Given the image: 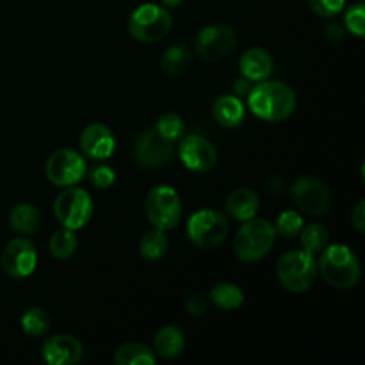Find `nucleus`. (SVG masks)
<instances>
[{
  "label": "nucleus",
  "mask_w": 365,
  "mask_h": 365,
  "mask_svg": "<svg viewBox=\"0 0 365 365\" xmlns=\"http://www.w3.org/2000/svg\"><path fill=\"white\" fill-rule=\"evenodd\" d=\"M239 70L250 82H260L273 73V57L264 48H248L239 59Z\"/></svg>",
  "instance_id": "f3484780"
},
{
  "label": "nucleus",
  "mask_w": 365,
  "mask_h": 365,
  "mask_svg": "<svg viewBox=\"0 0 365 365\" xmlns=\"http://www.w3.org/2000/svg\"><path fill=\"white\" fill-rule=\"evenodd\" d=\"M153 348H155V353L164 360H173L177 359L178 355H182L185 348V337L182 334L180 328L177 327H163L155 334V339H153Z\"/></svg>",
  "instance_id": "aec40b11"
},
{
  "label": "nucleus",
  "mask_w": 365,
  "mask_h": 365,
  "mask_svg": "<svg viewBox=\"0 0 365 365\" xmlns=\"http://www.w3.org/2000/svg\"><path fill=\"white\" fill-rule=\"evenodd\" d=\"M192 64V52L184 43L171 45L160 57V68L168 77H182Z\"/></svg>",
  "instance_id": "412c9836"
},
{
  "label": "nucleus",
  "mask_w": 365,
  "mask_h": 365,
  "mask_svg": "<svg viewBox=\"0 0 365 365\" xmlns=\"http://www.w3.org/2000/svg\"><path fill=\"white\" fill-rule=\"evenodd\" d=\"M53 214L61 227L68 230H81L93 216V200L88 191L81 187H64L53 202Z\"/></svg>",
  "instance_id": "423d86ee"
},
{
  "label": "nucleus",
  "mask_w": 365,
  "mask_h": 365,
  "mask_svg": "<svg viewBox=\"0 0 365 365\" xmlns=\"http://www.w3.org/2000/svg\"><path fill=\"white\" fill-rule=\"evenodd\" d=\"M180 159L187 170L207 173L217 163V153L212 143L202 135H187L180 143Z\"/></svg>",
  "instance_id": "4468645a"
},
{
  "label": "nucleus",
  "mask_w": 365,
  "mask_h": 365,
  "mask_svg": "<svg viewBox=\"0 0 365 365\" xmlns=\"http://www.w3.org/2000/svg\"><path fill=\"white\" fill-rule=\"evenodd\" d=\"M237 45V34L227 24H212L203 27L195 38V52L205 63H220L230 56Z\"/></svg>",
  "instance_id": "1a4fd4ad"
},
{
  "label": "nucleus",
  "mask_w": 365,
  "mask_h": 365,
  "mask_svg": "<svg viewBox=\"0 0 365 365\" xmlns=\"http://www.w3.org/2000/svg\"><path fill=\"white\" fill-rule=\"evenodd\" d=\"M277 277L287 291L294 294L307 292L317 278V260L307 250H291L277 264Z\"/></svg>",
  "instance_id": "20e7f679"
},
{
  "label": "nucleus",
  "mask_w": 365,
  "mask_h": 365,
  "mask_svg": "<svg viewBox=\"0 0 365 365\" xmlns=\"http://www.w3.org/2000/svg\"><path fill=\"white\" fill-rule=\"evenodd\" d=\"M299 241H302L303 250H307V252H323L328 242H330V232L321 223H310L307 227L303 225L302 232H299Z\"/></svg>",
  "instance_id": "bb28decb"
},
{
  "label": "nucleus",
  "mask_w": 365,
  "mask_h": 365,
  "mask_svg": "<svg viewBox=\"0 0 365 365\" xmlns=\"http://www.w3.org/2000/svg\"><path fill=\"white\" fill-rule=\"evenodd\" d=\"M160 2H163L166 7H170V9H175V7L180 6L184 0H160Z\"/></svg>",
  "instance_id": "58836bf2"
},
{
  "label": "nucleus",
  "mask_w": 365,
  "mask_h": 365,
  "mask_svg": "<svg viewBox=\"0 0 365 365\" xmlns=\"http://www.w3.org/2000/svg\"><path fill=\"white\" fill-rule=\"evenodd\" d=\"M317 273L328 285L335 289H351L362 277V266L359 257L346 245L327 246L317 260Z\"/></svg>",
  "instance_id": "f03ea898"
},
{
  "label": "nucleus",
  "mask_w": 365,
  "mask_h": 365,
  "mask_svg": "<svg viewBox=\"0 0 365 365\" xmlns=\"http://www.w3.org/2000/svg\"><path fill=\"white\" fill-rule=\"evenodd\" d=\"M20 323L27 335H31V337H41V335H45L48 331L52 319H50L48 312L45 309H41V307H32V309L25 310Z\"/></svg>",
  "instance_id": "cd10ccee"
},
{
  "label": "nucleus",
  "mask_w": 365,
  "mask_h": 365,
  "mask_svg": "<svg viewBox=\"0 0 365 365\" xmlns=\"http://www.w3.org/2000/svg\"><path fill=\"white\" fill-rule=\"evenodd\" d=\"M45 175L50 184L57 185V187L77 185L86 175L84 157L71 148L56 150L46 159Z\"/></svg>",
  "instance_id": "9b49d317"
},
{
  "label": "nucleus",
  "mask_w": 365,
  "mask_h": 365,
  "mask_svg": "<svg viewBox=\"0 0 365 365\" xmlns=\"http://www.w3.org/2000/svg\"><path fill=\"white\" fill-rule=\"evenodd\" d=\"M39 210L32 203H18L9 214V225L14 232L21 235H32L39 228Z\"/></svg>",
  "instance_id": "4be33fe9"
},
{
  "label": "nucleus",
  "mask_w": 365,
  "mask_h": 365,
  "mask_svg": "<svg viewBox=\"0 0 365 365\" xmlns=\"http://www.w3.org/2000/svg\"><path fill=\"white\" fill-rule=\"evenodd\" d=\"M116 139L113 130L103 123H89L81 134V150L93 160H106L113 155Z\"/></svg>",
  "instance_id": "dca6fc26"
},
{
  "label": "nucleus",
  "mask_w": 365,
  "mask_h": 365,
  "mask_svg": "<svg viewBox=\"0 0 365 365\" xmlns=\"http://www.w3.org/2000/svg\"><path fill=\"white\" fill-rule=\"evenodd\" d=\"M294 205L309 216H323L331 207V191L327 182L312 175L296 178L291 187Z\"/></svg>",
  "instance_id": "9d476101"
},
{
  "label": "nucleus",
  "mask_w": 365,
  "mask_h": 365,
  "mask_svg": "<svg viewBox=\"0 0 365 365\" xmlns=\"http://www.w3.org/2000/svg\"><path fill=\"white\" fill-rule=\"evenodd\" d=\"M89 178H91V184L95 185L96 189H109L110 185L114 184V180H116V173H114V170L110 166H107V164H98V166L93 168L91 171H89Z\"/></svg>",
  "instance_id": "473e14b6"
},
{
  "label": "nucleus",
  "mask_w": 365,
  "mask_h": 365,
  "mask_svg": "<svg viewBox=\"0 0 365 365\" xmlns=\"http://www.w3.org/2000/svg\"><path fill=\"white\" fill-rule=\"evenodd\" d=\"M277 235L284 239H292L299 235L303 228V216L298 210H284L280 216L277 217V223L273 225Z\"/></svg>",
  "instance_id": "c85d7f7f"
},
{
  "label": "nucleus",
  "mask_w": 365,
  "mask_h": 365,
  "mask_svg": "<svg viewBox=\"0 0 365 365\" xmlns=\"http://www.w3.org/2000/svg\"><path fill=\"white\" fill-rule=\"evenodd\" d=\"M41 355L50 365H75L84 356V346L73 335L56 334L43 342Z\"/></svg>",
  "instance_id": "2eb2a0df"
},
{
  "label": "nucleus",
  "mask_w": 365,
  "mask_h": 365,
  "mask_svg": "<svg viewBox=\"0 0 365 365\" xmlns=\"http://www.w3.org/2000/svg\"><path fill=\"white\" fill-rule=\"evenodd\" d=\"M210 302L221 310H237L245 303V294L241 289L228 282H220L210 289Z\"/></svg>",
  "instance_id": "b1692460"
},
{
  "label": "nucleus",
  "mask_w": 365,
  "mask_h": 365,
  "mask_svg": "<svg viewBox=\"0 0 365 365\" xmlns=\"http://www.w3.org/2000/svg\"><path fill=\"white\" fill-rule=\"evenodd\" d=\"M310 9L323 18H334L339 13H342L346 6V0H307Z\"/></svg>",
  "instance_id": "2f4dec72"
},
{
  "label": "nucleus",
  "mask_w": 365,
  "mask_h": 365,
  "mask_svg": "<svg viewBox=\"0 0 365 365\" xmlns=\"http://www.w3.org/2000/svg\"><path fill=\"white\" fill-rule=\"evenodd\" d=\"M324 36L334 43L341 41V39L344 38V27H342L341 24H328L327 27H324Z\"/></svg>",
  "instance_id": "c9c22d12"
},
{
  "label": "nucleus",
  "mask_w": 365,
  "mask_h": 365,
  "mask_svg": "<svg viewBox=\"0 0 365 365\" xmlns=\"http://www.w3.org/2000/svg\"><path fill=\"white\" fill-rule=\"evenodd\" d=\"M267 191L271 195H278V192L284 191V178L282 177H273L269 182H267Z\"/></svg>",
  "instance_id": "4c0bfd02"
},
{
  "label": "nucleus",
  "mask_w": 365,
  "mask_h": 365,
  "mask_svg": "<svg viewBox=\"0 0 365 365\" xmlns=\"http://www.w3.org/2000/svg\"><path fill=\"white\" fill-rule=\"evenodd\" d=\"M185 309H187V312L191 314V316H203V314L207 312V299L200 294H192L191 298L187 299V303H185Z\"/></svg>",
  "instance_id": "72a5a7b5"
},
{
  "label": "nucleus",
  "mask_w": 365,
  "mask_h": 365,
  "mask_svg": "<svg viewBox=\"0 0 365 365\" xmlns=\"http://www.w3.org/2000/svg\"><path fill=\"white\" fill-rule=\"evenodd\" d=\"M277 241L274 227L267 220L252 217L242 221L234 239V253L242 262H259L262 260Z\"/></svg>",
  "instance_id": "7ed1b4c3"
},
{
  "label": "nucleus",
  "mask_w": 365,
  "mask_h": 365,
  "mask_svg": "<svg viewBox=\"0 0 365 365\" xmlns=\"http://www.w3.org/2000/svg\"><path fill=\"white\" fill-rule=\"evenodd\" d=\"M250 89H252V82H250L248 78L241 77V78H237V81L234 82V95L235 96L248 95Z\"/></svg>",
  "instance_id": "e433bc0d"
},
{
  "label": "nucleus",
  "mask_w": 365,
  "mask_h": 365,
  "mask_svg": "<svg viewBox=\"0 0 365 365\" xmlns=\"http://www.w3.org/2000/svg\"><path fill=\"white\" fill-rule=\"evenodd\" d=\"M260 207V198L255 191L248 187L235 189L227 198V212L237 221H248L257 216Z\"/></svg>",
  "instance_id": "a211bd4d"
},
{
  "label": "nucleus",
  "mask_w": 365,
  "mask_h": 365,
  "mask_svg": "<svg viewBox=\"0 0 365 365\" xmlns=\"http://www.w3.org/2000/svg\"><path fill=\"white\" fill-rule=\"evenodd\" d=\"M114 362L118 365H153L155 355L152 349L139 342H127L114 353Z\"/></svg>",
  "instance_id": "5701e85b"
},
{
  "label": "nucleus",
  "mask_w": 365,
  "mask_h": 365,
  "mask_svg": "<svg viewBox=\"0 0 365 365\" xmlns=\"http://www.w3.org/2000/svg\"><path fill=\"white\" fill-rule=\"evenodd\" d=\"M184 128H185L184 120H182V118L175 113L163 114L155 125V130L159 132L164 139H168V141H171V143H175L178 138H182V134H184Z\"/></svg>",
  "instance_id": "c756f323"
},
{
  "label": "nucleus",
  "mask_w": 365,
  "mask_h": 365,
  "mask_svg": "<svg viewBox=\"0 0 365 365\" xmlns=\"http://www.w3.org/2000/svg\"><path fill=\"white\" fill-rule=\"evenodd\" d=\"M146 217L160 230H171L182 217V202L178 192L170 185H157L146 196Z\"/></svg>",
  "instance_id": "6e6552de"
},
{
  "label": "nucleus",
  "mask_w": 365,
  "mask_h": 365,
  "mask_svg": "<svg viewBox=\"0 0 365 365\" xmlns=\"http://www.w3.org/2000/svg\"><path fill=\"white\" fill-rule=\"evenodd\" d=\"M0 264L7 277L20 280V278H27L34 273L36 264H38V253L29 239L18 237L7 242L2 257H0Z\"/></svg>",
  "instance_id": "f8f14e48"
},
{
  "label": "nucleus",
  "mask_w": 365,
  "mask_h": 365,
  "mask_svg": "<svg viewBox=\"0 0 365 365\" xmlns=\"http://www.w3.org/2000/svg\"><path fill=\"white\" fill-rule=\"evenodd\" d=\"M212 114L220 125L227 128H235L245 120V103L234 93L232 95H221L214 100Z\"/></svg>",
  "instance_id": "6ab92c4d"
},
{
  "label": "nucleus",
  "mask_w": 365,
  "mask_h": 365,
  "mask_svg": "<svg viewBox=\"0 0 365 365\" xmlns=\"http://www.w3.org/2000/svg\"><path fill=\"white\" fill-rule=\"evenodd\" d=\"M344 27L356 38H364L365 34V6L362 2L349 7L344 14Z\"/></svg>",
  "instance_id": "7c9ffc66"
},
{
  "label": "nucleus",
  "mask_w": 365,
  "mask_h": 365,
  "mask_svg": "<svg viewBox=\"0 0 365 365\" xmlns=\"http://www.w3.org/2000/svg\"><path fill=\"white\" fill-rule=\"evenodd\" d=\"M185 232L195 246L202 250H214L227 239L228 220L220 210L202 209L189 217Z\"/></svg>",
  "instance_id": "0eeeda50"
},
{
  "label": "nucleus",
  "mask_w": 365,
  "mask_h": 365,
  "mask_svg": "<svg viewBox=\"0 0 365 365\" xmlns=\"http://www.w3.org/2000/svg\"><path fill=\"white\" fill-rule=\"evenodd\" d=\"M168 246H170V242H168L166 232L160 230V228H153L143 235L141 242H139V252H141L143 259L155 262L166 255Z\"/></svg>",
  "instance_id": "393cba45"
},
{
  "label": "nucleus",
  "mask_w": 365,
  "mask_h": 365,
  "mask_svg": "<svg viewBox=\"0 0 365 365\" xmlns=\"http://www.w3.org/2000/svg\"><path fill=\"white\" fill-rule=\"evenodd\" d=\"M78 246V239L75 235V230H68V228H61V230L53 232L48 242V252L53 259L66 260L75 253Z\"/></svg>",
  "instance_id": "a878e982"
},
{
  "label": "nucleus",
  "mask_w": 365,
  "mask_h": 365,
  "mask_svg": "<svg viewBox=\"0 0 365 365\" xmlns=\"http://www.w3.org/2000/svg\"><path fill=\"white\" fill-rule=\"evenodd\" d=\"M351 225L355 227V230L359 232V234H364L365 232V202L364 200H360V202L355 205V209H353Z\"/></svg>",
  "instance_id": "f704fd0d"
},
{
  "label": "nucleus",
  "mask_w": 365,
  "mask_h": 365,
  "mask_svg": "<svg viewBox=\"0 0 365 365\" xmlns=\"http://www.w3.org/2000/svg\"><path fill=\"white\" fill-rule=\"evenodd\" d=\"M248 107L257 118L269 123L285 121L296 110V95L280 81H260L250 89Z\"/></svg>",
  "instance_id": "f257e3e1"
},
{
  "label": "nucleus",
  "mask_w": 365,
  "mask_h": 365,
  "mask_svg": "<svg viewBox=\"0 0 365 365\" xmlns=\"http://www.w3.org/2000/svg\"><path fill=\"white\" fill-rule=\"evenodd\" d=\"M173 157V143L164 139L155 128L145 130L134 145V159L146 170L160 168Z\"/></svg>",
  "instance_id": "ddd939ff"
},
{
  "label": "nucleus",
  "mask_w": 365,
  "mask_h": 365,
  "mask_svg": "<svg viewBox=\"0 0 365 365\" xmlns=\"http://www.w3.org/2000/svg\"><path fill=\"white\" fill-rule=\"evenodd\" d=\"M171 14L157 4H143L132 11L128 18V32L141 43H157L171 31Z\"/></svg>",
  "instance_id": "39448f33"
}]
</instances>
